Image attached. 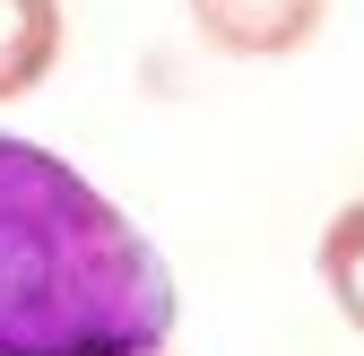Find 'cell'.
Here are the masks:
<instances>
[{
    "label": "cell",
    "mask_w": 364,
    "mask_h": 356,
    "mask_svg": "<svg viewBox=\"0 0 364 356\" xmlns=\"http://www.w3.org/2000/svg\"><path fill=\"white\" fill-rule=\"evenodd\" d=\"M330 26V0H191V35L225 61H295Z\"/></svg>",
    "instance_id": "obj_2"
},
{
    "label": "cell",
    "mask_w": 364,
    "mask_h": 356,
    "mask_svg": "<svg viewBox=\"0 0 364 356\" xmlns=\"http://www.w3.org/2000/svg\"><path fill=\"white\" fill-rule=\"evenodd\" d=\"M182 322L165 252L70 157L0 130V356H148Z\"/></svg>",
    "instance_id": "obj_1"
},
{
    "label": "cell",
    "mask_w": 364,
    "mask_h": 356,
    "mask_svg": "<svg viewBox=\"0 0 364 356\" xmlns=\"http://www.w3.org/2000/svg\"><path fill=\"white\" fill-rule=\"evenodd\" d=\"M61 43H70L61 0H0V105H26L61 70Z\"/></svg>",
    "instance_id": "obj_3"
},
{
    "label": "cell",
    "mask_w": 364,
    "mask_h": 356,
    "mask_svg": "<svg viewBox=\"0 0 364 356\" xmlns=\"http://www.w3.org/2000/svg\"><path fill=\"white\" fill-rule=\"evenodd\" d=\"M148 356H165V347H148Z\"/></svg>",
    "instance_id": "obj_5"
},
{
    "label": "cell",
    "mask_w": 364,
    "mask_h": 356,
    "mask_svg": "<svg viewBox=\"0 0 364 356\" xmlns=\"http://www.w3.org/2000/svg\"><path fill=\"white\" fill-rule=\"evenodd\" d=\"M312 270H321V295L338 304V322L364 330V192L330 209L321 244H312Z\"/></svg>",
    "instance_id": "obj_4"
}]
</instances>
